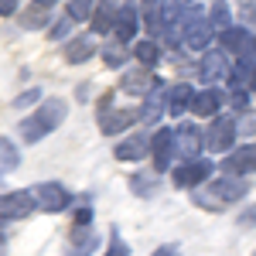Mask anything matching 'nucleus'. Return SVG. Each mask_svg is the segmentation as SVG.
I'll use <instances>...</instances> for the list:
<instances>
[{"label":"nucleus","mask_w":256,"mask_h":256,"mask_svg":"<svg viewBox=\"0 0 256 256\" xmlns=\"http://www.w3.org/2000/svg\"><path fill=\"white\" fill-rule=\"evenodd\" d=\"M4 242H7V236H4V232H0V250H4Z\"/></svg>","instance_id":"nucleus-38"},{"label":"nucleus","mask_w":256,"mask_h":256,"mask_svg":"<svg viewBox=\"0 0 256 256\" xmlns=\"http://www.w3.org/2000/svg\"><path fill=\"white\" fill-rule=\"evenodd\" d=\"M72 24H76V20L68 18V14H65V18H58L55 20V24H52V28H48V38H65V34H68V31H72Z\"/></svg>","instance_id":"nucleus-30"},{"label":"nucleus","mask_w":256,"mask_h":256,"mask_svg":"<svg viewBox=\"0 0 256 256\" xmlns=\"http://www.w3.org/2000/svg\"><path fill=\"white\" fill-rule=\"evenodd\" d=\"M31 195L38 202V212H48V216H58L72 205V192L62 181H41V184L31 188Z\"/></svg>","instance_id":"nucleus-6"},{"label":"nucleus","mask_w":256,"mask_h":256,"mask_svg":"<svg viewBox=\"0 0 256 256\" xmlns=\"http://www.w3.org/2000/svg\"><path fill=\"white\" fill-rule=\"evenodd\" d=\"M106 256H130V246H126V242L120 239L116 229L110 232V250H106Z\"/></svg>","instance_id":"nucleus-31"},{"label":"nucleus","mask_w":256,"mask_h":256,"mask_svg":"<svg viewBox=\"0 0 256 256\" xmlns=\"http://www.w3.org/2000/svg\"><path fill=\"white\" fill-rule=\"evenodd\" d=\"M236 137H239L236 116L232 113H222V116H216L205 126V150L208 154H229L236 147Z\"/></svg>","instance_id":"nucleus-4"},{"label":"nucleus","mask_w":256,"mask_h":256,"mask_svg":"<svg viewBox=\"0 0 256 256\" xmlns=\"http://www.w3.org/2000/svg\"><path fill=\"white\" fill-rule=\"evenodd\" d=\"M110 102H113V96L106 92L102 102H99V130H102L106 137H116V134L130 130V126L137 123L140 113H134V110H116V106H110Z\"/></svg>","instance_id":"nucleus-7"},{"label":"nucleus","mask_w":256,"mask_h":256,"mask_svg":"<svg viewBox=\"0 0 256 256\" xmlns=\"http://www.w3.org/2000/svg\"><path fill=\"white\" fill-rule=\"evenodd\" d=\"M89 222H92V208L89 205L76 208V229H89Z\"/></svg>","instance_id":"nucleus-33"},{"label":"nucleus","mask_w":256,"mask_h":256,"mask_svg":"<svg viewBox=\"0 0 256 256\" xmlns=\"http://www.w3.org/2000/svg\"><path fill=\"white\" fill-rule=\"evenodd\" d=\"M222 171L229 178H246L256 174V144H239L222 158Z\"/></svg>","instance_id":"nucleus-11"},{"label":"nucleus","mask_w":256,"mask_h":256,"mask_svg":"<svg viewBox=\"0 0 256 256\" xmlns=\"http://www.w3.org/2000/svg\"><path fill=\"white\" fill-rule=\"evenodd\" d=\"M205 150V130L198 123H178L174 126V160H198Z\"/></svg>","instance_id":"nucleus-5"},{"label":"nucleus","mask_w":256,"mask_h":256,"mask_svg":"<svg viewBox=\"0 0 256 256\" xmlns=\"http://www.w3.org/2000/svg\"><path fill=\"white\" fill-rule=\"evenodd\" d=\"M34 208H38V202L31 195V188L28 192H7V195H0V222H20V218L31 216Z\"/></svg>","instance_id":"nucleus-13"},{"label":"nucleus","mask_w":256,"mask_h":256,"mask_svg":"<svg viewBox=\"0 0 256 256\" xmlns=\"http://www.w3.org/2000/svg\"><path fill=\"white\" fill-rule=\"evenodd\" d=\"M65 116H68V102H65V99H58V96L44 99L28 120H20V126H18L20 140H24V144H38V140H44L48 134H55L62 123H65Z\"/></svg>","instance_id":"nucleus-1"},{"label":"nucleus","mask_w":256,"mask_h":256,"mask_svg":"<svg viewBox=\"0 0 256 256\" xmlns=\"http://www.w3.org/2000/svg\"><path fill=\"white\" fill-rule=\"evenodd\" d=\"M208 14V24H212V31L216 34H222V31H229L236 20H232V10H229V4L226 0H212V7L205 10Z\"/></svg>","instance_id":"nucleus-22"},{"label":"nucleus","mask_w":256,"mask_h":256,"mask_svg":"<svg viewBox=\"0 0 256 256\" xmlns=\"http://www.w3.org/2000/svg\"><path fill=\"white\" fill-rule=\"evenodd\" d=\"M126 55H130V48H126V44H120V41L102 44V62H106V65H113V68H120V65L126 62Z\"/></svg>","instance_id":"nucleus-28"},{"label":"nucleus","mask_w":256,"mask_h":256,"mask_svg":"<svg viewBox=\"0 0 256 256\" xmlns=\"http://www.w3.org/2000/svg\"><path fill=\"white\" fill-rule=\"evenodd\" d=\"M140 10L134 7V4H123L116 10V28H113V34H116V41L120 44H130V41L140 34Z\"/></svg>","instance_id":"nucleus-16"},{"label":"nucleus","mask_w":256,"mask_h":256,"mask_svg":"<svg viewBox=\"0 0 256 256\" xmlns=\"http://www.w3.org/2000/svg\"><path fill=\"white\" fill-rule=\"evenodd\" d=\"M89 28H92V34H110V31L116 28V10L106 7V4H99L92 20H89Z\"/></svg>","instance_id":"nucleus-24"},{"label":"nucleus","mask_w":256,"mask_h":256,"mask_svg":"<svg viewBox=\"0 0 256 256\" xmlns=\"http://www.w3.org/2000/svg\"><path fill=\"white\" fill-rule=\"evenodd\" d=\"M18 10V0H0V18H10Z\"/></svg>","instance_id":"nucleus-35"},{"label":"nucleus","mask_w":256,"mask_h":256,"mask_svg":"<svg viewBox=\"0 0 256 256\" xmlns=\"http://www.w3.org/2000/svg\"><path fill=\"white\" fill-rule=\"evenodd\" d=\"M195 92L198 89H192V82H174L168 89V113L184 116V110H192V102H195Z\"/></svg>","instance_id":"nucleus-17"},{"label":"nucleus","mask_w":256,"mask_h":256,"mask_svg":"<svg viewBox=\"0 0 256 256\" xmlns=\"http://www.w3.org/2000/svg\"><path fill=\"white\" fill-rule=\"evenodd\" d=\"M150 160L158 174H171L174 168V126H158L150 137Z\"/></svg>","instance_id":"nucleus-9"},{"label":"nucleus","mask_w":256,"mask_h":256,"mask_svg":"<svg viewBox=\"0 0 256 256\" xmlns=\"http://www.w3.org/2000/svg\"><path fill=\"white\" fill-rule=\"evenodd\" d=\"M34 4H38V7H48V10L55 7V0H34Z\"/></svg>","instance_id":"nucleus-37"},{"label":"nucleus","mask_w":256,"mask_h":256,"mask_svg":"<svg viewBox=\"0 0 256 256\" xmlns=\"http://www.w3.org/2000/svg\"><path fill=\"white\" fill-rule=\"evenodd\" d=\"M164 113H168V92H164V89H158V92H150V96L144 99V110H140V120H144L147 126H158Z\"/></svg>","instance_id":"nucleus-19"},{"label":"nucleus","mask_w":256,"mask_h":256,"mask_svg":"<svg viewBox=\"0 0 256 256\" xmlns=\"http://www.w3.org/2000/svg\"><path fill=\"white\" fill-rule=\"evenodd\" d=\"M246 195H250V181H242V178H229V174L212 178L208 184H202L198 192H192L195 205L208 208V212L226 208V205H239Z\"/></svg>","instance_id":"nucleus-2"},{"label":"nucleus","mask_w":256,"mask_h":256,"mask_svg":"<svg viewBox=\"0 0 256 256\" xmlns=\"http://www.w3.org/2000/svg\"><path fill=\"white\" fill-rule=\"evenodd\" d=\"M65 14H68L72 20H92V14H96V0H68Z\"/></svg>","instance_id":"nucleus-26"},{"label":"nucleus","mask_w":256,"mask_h":256,"mask_svg":"<svg viewBox=\"0 0 256 256\" xmlns=\"http://www.w3.org/2000/svg\"><path fill=\"white\" fill-rule=\"evenodd\" d=\"M113 158L123 160V164H137V160L150 158V137H147V134H130L126 140H120V144H116Z\"/></svg>","instance_id":"nucleus-15"},{"label":"nucleus","mask_w":256,"mask_h":256,"mask_svg":"<svg viewBox=\"0 0 256 256\" xmlns=\"http://www.w3.org/2000/svg\"><path fill=\"white\" fill-rule=\"evenodd\" d=\"M126 184H130V192L137 198H154L160 188V174L158 171H137V174H130Z\"/></svg>","instance_id":"nucleus-20"},{"label":"nucleus","mask_w":256,"mask_h":256,"mask_svg":"<svg viewBox=\"0 0 256 256\" xmlns=\"http://www.w3.org/2000/svg\"><path fill=\"white\" fill-rule=\"evenodd\" d=\"M48 20H52V14H48V7H28L24 14H20V28L24 31H41V28H48Z\"/></svg>","instance_id":"nucleus-25"},{"label":"nucleus","mask_w":256,"mask_h":256,"mask_svg":"<svg viewBox=\"0 0 256 256\" xmlns=\"http://www.w3.org/2000/svg\"><path fill=\"white\" fill-rule=\"evenodd\" d=\"M99 4H106V7H110V4H113V0H99Z\"/></svg>","instance_id":"nucleus-39"},{"label":"nucleus","mask_w":256,"mask_h":256,"mask_svg":"<svg viewBox=\"0 0 256 256\" xmlns=\"http://www.w3.org/2000/svg\"><path fill=\"white\" fill-rule=\"evenodd\" d=\"M20 164V150L7 137H0V171H14Z\"/></svg>","instance_id":"nucleus-27"},{"label":"nucleus","mask_w":256,"mask_h":256,"mask_svg":"<svg viewBox=\"0 0 256 256\" xmlns=\"http://www.w3.org/2000/svg\"><path fill=\"white\" fill-rule=\"evenodd\" d=\"M178 253H181V250H178L174 242H164V246H158L150 256H178Z\"/></svg>","instance_id":"nucleus-34"},{"label":"nucleus","mask_w":256,"mask_h":256,"mask_svg":"<svg viewBox=\"0 0 256 256\" xmlns=\"http://www.w3.org/2000/svg\"><path fill=\"white\" fill-rule=\"evenodd\" d=\"M96 55V41L92 34H79V38H68L65 41V62L68 65H82Z\"/></svg>","instance_id":"nucleus-18"},{"label":"nucleus","mask_w":256,"mask_h":256,"mask_svg":"<svg viewBox=\"0 0 256 256\" xmlns=\"http://www.w3.org/2000/svg\"><path fill=\"white\" fill-rule=\"evenodd\" d=\"M216 41H218V48H222L226 55H236V58H239V55H246V52L256 44V34L246 28V24H232V28L222 31Z\"/></svg>","instance_id":"nucleus-14"},{"label":"nucleus","mask_w":256,"mask_h":256,"mask_svg":"<svg viewBox=\"0 0 256 256\" xmlns=\"http://www.w3.org/2000/svg\"><path fill=\"white\" fill-rule=\"evenodd\" d=\"M229 106L236 110V116L250 113V106H253V92H250V89H229Z\"/></svg>","instance_id":"nucleus-29"},{"label":"nucleus","mask_w":256,"mask_h":256,"mask_svg":"<svg viewBox=\"0 0 256 256\" xmlns=\"http://www.w3.org/2000/svg\"><path fill=\"white\" fill-rule=\"evenodd\" d=\"M130 52H134V58H137L144 68H158L160 55H164V52H160V41H154V38H140Z\"/></svg>","instance_id":"nucleus-21"},{"label":"nucleus","mask_w":256,"mask_h":256,"mask_svg":"<svg viewBox=\"0 0 256 256\" xmlns=\"http://www.w3.org/2000/svg\"><path fill=\"white\" fill-rule=\"evenodd\" d=\"M198 76L205 79V86H218V82H229L232 76V65H229V55L222 52V48H208V52H202V58H198Z\"/></svg>","instance_id":"nucleus-8"},{"label":"nucleus","mask_w":256,"mask_h":256,"mask_svg":"<svg viewBox=\"0 0 256 256\" xmlns=\"http://www.w3.org/2000/svg\"><path fill=\"white\" fill-rule=\"evenodd\" d=\"M253 222H256V205H250L246 216H242V226H253Z\"/></svg>","instance_id":"nucleus-36"},{"label":"nucleus","mask_w":256,"mask_h":256,"mask_svg":"<svg viewBox=\"0 0 256 256\" xmlns=\"http://www.w3.org/2000/svg\"><path fill=\"white\" fill-rule=\"evenodd\" d=\"M38 99H41V89H28V92H20V96L14 99V106H18V110H24V106H34Z\"/></svg>","instance_id":"nucleus-32"},{"label":"nucleus","mask_w":256,"mask_h":256,"mask_svg":"<svg viewBox=\"0 0 256 256\" xmlns=\"http://www.w3.org/2000/svg\"><path fill=\"white\" fill-rule=\"evenodd\" d=\"M229 106V92H222L218 86H205L195 92V102H192V113L198 120H216L222 116V110Z\"/></svg>","instance_id":"nucleus-12"},{"label":"nucleus","mask_w":256,"mask_h":256,"mask_svg":"<svg viewBox=\"0 0 256 256\" xmlns=\"http://www.w3.org/2000/svg\"><path fill=\"white\" fill-rule=\"evenodd\" d=\"M99 246V239L89 229H72V246L65 250V256H92Z\"/></svg>","instance_id":"nucleus-23"},{"label":"nucleus","mask_w":256,"mask_h":256,"mask_svg":"<svg viewBox=\"0 0 256 256\" xmlns=\"http://www.w3.org/2000/svg\"><path fill=\"white\" fill-rule=\"evenodd\" d=\"M120 89L123 92H130V96H150V92H158L160 89V76H154V68H144V65H137V68H126L123 76H120Z\"/></svg>","instance_id":"nucleus-10"},{"label":"nucleus","mask_w":256,"mask_h":256,"mask_svg":"<svg viewBox=\"0 0 256 256\" xmlns=\"http://www.w3.org/2000/svg\"><path fill=\"white\" fill-rule=\"evenodd\" d=\"M212 171H216L212 158L184 160V164H174V168H171V184L181 188V192H198L202 184H208V181H212Z\"/></svg>","instance_id":"nucleus-3"}]
</instances>
